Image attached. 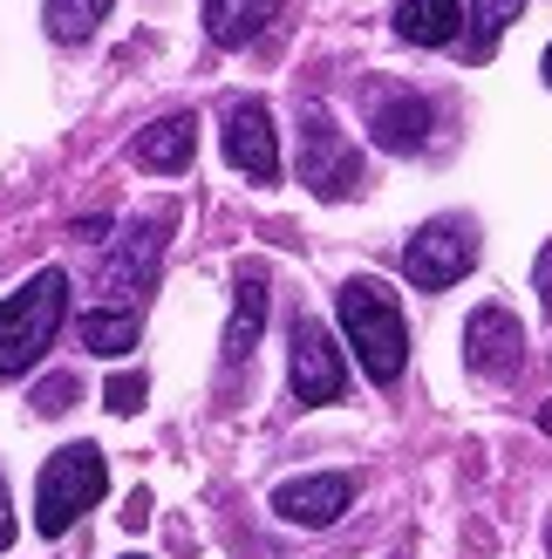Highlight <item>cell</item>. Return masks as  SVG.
Instances as JSON below:
<instances>
[{"instance_id":"obj_1","label":"cell","mask_w":552,"mask_h":559,"mask_svg":"<svg viewBox=\"0 0 552 559\" xmlns=\"http://www.w3.org/2000/svg\"><path fill=\"white\" fill-rule=\"evenodd\" d=\"M335 307H341V328H348V348L362 361V376L369 382H396L403 361H409V328H403L396 294L382 287V280L355 273V280H341Z\"/></svg>"},{"instance_id":"obj_2","label":"cell","mask_w":552,"mask_h":559,"mask_svg":"<svg viewBox=\"0 0 552 559\" xmlns=\"http://www.w3.org/2000/svg\"><path fill=\"white\" fill-rule=\"evenodd\" d=\"M62 314H69V273L62 266H41L27 287H14L8 300H0V382L27 376L55 348Z\"/></svg>"},{"instance_id":"obj_3","label":"cell","mask_w":552,"mask_h":559,"mask_svg":"<svg viewBox=\"0 0 552 559\" xmlns=\"http://www.w3.org/2000/svg\"><path fill=\"white\" fill-rule=\"evenodd\" d=\"M103 491H109V457L96 451V443H62V451L41 464V478H35V533L62 539Z\"/></svg>"},{"instance_id":"obj_4","label":"cell","mask_w":552,"mask_h":559,"mask_svg":"<svg viewBox=\"0 0 552 559\" xmlns=\"http://www.w3.org/2000/svg\"><path fill=\"white\" fill-rule=\"evenodd\" d=\"M478 266V226L471 218H430V226L403 246V273H409V287H423V294H444L457 287L464 273Z\"/></svg>"},{"instance_id":"obj_5","label":"cell","mask_w":552,"mask_h":559,"mask_svg":"<svg viewBox=\"0 0 552 559\" xmlns=\"http://www.w3.org/2000/svg\"><path fill=\"white\" fill-rule=\"evenodd\" d=\"M300 185L314 191V199H348V191H362V157L355 144L335 130L321 103L300 109Z\"/></svg>"},{"instance_id":"obj_6","label":"cell","mask_w":552,"mask_h":559,"mask_svg":"<svg viewBox=\"0 0 552 559\" xmlns=\"http://www.w3.org/2000/svg\"><path fill=\"white\" fill-rule=\"evenodd\" d=\"M287 342H293V355H287L293 403H300V409H327V403H341V389H348V361H341V348H335V334H327L321 321L300 314Z\"/></svg>"},{"instance_id":"obj_7","label":"cell","mask_w":552,"mask_h":559,"mask_svg":"<svg viewBox=\"0 0 552 559\" xmlns=\"http://www.w3.org/2000/svg\"><path fill=\"white\" fill-rule=\"evenodd\" d=\"M464 361L491 382H512L518 361H526V328H518L505 307H478V314L464 321Z\"/></svg>"},{"instance_id":"obj_8","label":"cell","mask_w":552,"mask_h":559,"mask_svg":"<svg viewBox=\"0 0 552 559\" xmlns=\"http://www.w3.org/2000/svg\"><path fill=\"white\" fill-rule=\"evenodd\" d=\"M226 157H232V171H245L253 185L280 178V144H273L266 103H232L226 109Z\"/></svg>"},{"instance_id":"obj_9","label":"cell","mask_w":552,"mask_h":559,"mask_svg":"<svg viewBox=\"0 0 552 559\" xmlns=\"http://www.w3.org/2000/svg\"><path fill=\"white\" fill-rule=\"evenodd\" d=\"M355 498V478L348 471H321V478H287L280 491H273V512H280L287 525H308V533H321V525H335L348 512Z\"/></svg>"},{"instance_id":"obj_10","label":"cell","mask_w":552,"mask_h":559,"mask_svg":"<svg viewBox=\"0 0 552 559\" xmlns=\"http://www.w3.org/2000/svg\"><path fill=\"white\" fill-rule=\"evenodd\" d=\"M136 171H191V157H199V117L191 109H171V117H157L151 130H136Z\"/></svg>"},{"instance_id":"obj_11","label":"cell","mask_w":552,"mask_h":559,"mask_svg":"<svg viewBox=\"0 0 552 559\" xmlns=\"http://www.w3.org/2000/svg\"><path fill=\"white\" fill-rule=\"evenodd\" d=\"M260 328H266V266H239L232 321H226V361H253Z\"/></svg>"},{"instance_id":"obj_12","label":"cell","mask_w":552,"mask_h":559,"mask_svg":"<svg viewBox=\"0 0 552 559\" xmlns=\"http://www.w3.org/2000/svg\"><path fill=\"white\" fill-rule=\"evenodd\" d=\"M287 0H205V35L218 48H245V41H260L273 21H280Z\"/></svg>"},{"instance_id":"obj_13","label":"cell","mask_w":552,"mask_h":559,"mask_svg":"<svg viewBox=\"0 0 552 559\" xmlns=\"http://www.w3.org/2000/svg\"><path fill=\"white\" fill-rule=\"evenodd\" d=\"M464 0H403L396 8V35L417 41V48H451L464 35Z\"/></svg>"},{"instance_id":"obj_14","label":"cell","mask_w":552,"mask_h":559,"mask_svg":"<svg viewBox=\"0 0 552 559\" xmlns=\"http://www.w3.org/2000/svg\"><path fill=\"white\" fill-rule=\"evenodd\" d=\"M369 130H375L382 151H423L430 144V103L423 96H382Z\"/></svg>"},{"instance_id":"obj_15","label":"cell","mask_w":552,"mask_h":559,"mask_svg":"<svg viewBox=\"0 0 552 559\" xmlns=\"http://www.w3.org/2000/svg\"><path fill=\"white\" fill-rule=\"evenodd\" d=\"M164 233H171V212H151L144 226H130L123 233V253H117V266H109V287H144V280L157 273V253H164Z\"/></svg>"},{"instance_id":"obj_16","label":"cell","mask_w":552,"mask_h":559,"mask_svg":"<svg viewBox=\"0 0 552 559\" xmlns=\"http://www.w3.org/2000/svg\"><path fill=\"white\" fill-rule=\"evenodd\" d=\"M136 334H144L136 307H96V314H82V348H96V355H130Z\"/></svg>"},{"instance_id":"obj_17","label":"cell","mask_w":552,"mask_h":559,"mask_svg":"<svg viewBox=\"0 0 552 559\" xmlns=\"http://www.w3.org/2000/svg\"><path fill=\"white\" fill-rule=\"evenodd\" d=\"M526 14V0H471V35H464V55L471 62H491V48H499V35Z\"/></svg>"},{"instance_id":"obj_18","label":"cell","mask_w":552,"mask_h":559,"mask_svg":"<svg viewBox=\"0 0 552 559\" xmlns=\"http://www.w3.org/2000/svg\"><path fill=\"white\" fill-rule=\"evenodd\" d=\"M41 21H48V35L69 48V41H89L96 27L109 21V0H48Z\"/></svg>"},{"instance_id":"obj_19","label":"cell","mask_w":552,"mask_h":559,"mask_svg":"<svg viewBox=\"0 0 552 559\" xmlns=\"http://www.w3.org/2000/svg\"><path fill=\"white\" fill-rule=\"evenodd\" d=\"M144 389H151L144 376H130V369H123V376H109V389H103V403L117 409V416H130L136 403H144Z\"/></svg>"},{"instance_id":"obj_20","label":"cell","mask_w":552,"mask_h":559,"mask_svg":"<svg viewBox=\"0 0 552 559\" xmlns=\"http://www.w3.org/2000/svg\"><path fill=\"white\" fill-rule=\"evenodd\" d=\"M69 396H75V382H69V376H55V382H41L35 409H41V416H62V409H69Z\"/></svg>"},{"instance_id":"obj_21","label":"cell","mask_w":552,"mask_h":559,"mask_svg":"<svg viewBox=\"0 0 552 559\" xmlns=\"http://www.w3.org/2000/svg\"><path fill=\"white\" fill-rule=\"evenodd\" d=\"M532 287H539V300H545V314H552V239H545V253L532 260Z\"/></svg>"},{"instance_id":"obj_22","label":"cell","mask_w":552,"mask_h":559,"mask_svg":"<svg viewBox=\"0 0 552 559\" xmlns=\"http://www.w3.org/2000/svg\"><path fill=\"white\" fill-rule=\"evenodd\" d=\"M14 546V498H8V478H0V552Z\"/></svg>"},{"instance_id":"obj_23","label":"cell","mask_w":552,"mask_h":559,"mask_svg":"<svg viewBox=\"0 0 552 559\" xmlns=\"http://www.w3.org/2000/svg\"><path fill=\"white\" fill-rule=\"evenodd\" d=\"M539 75H545V90H552V41H545V62H539Z\"/></svg>"},{"instance_id":"obj_24","label":"cell","mask_w":552,"mask_h":559,"mask_svg":"<svg viewBox=\"0 0 552 559\" xmlns=\"http://www.w3.org/2000/svg\"><path fill=\"white\" fill-rule=\"evenodd\" d=\"M545 546H552V533H545Z\"/></svg>"}]
</instances>
